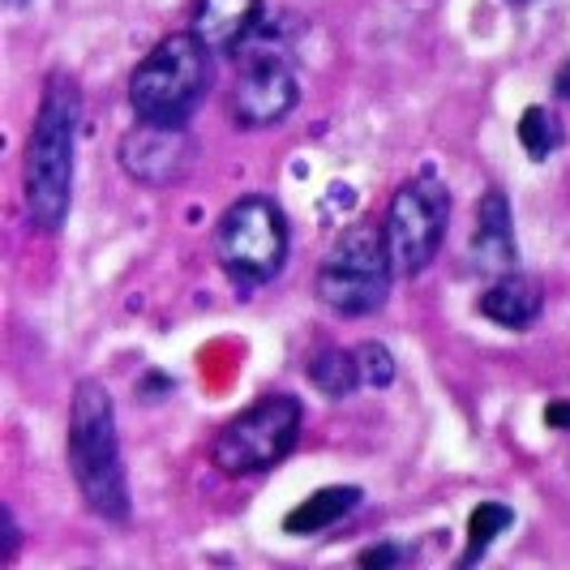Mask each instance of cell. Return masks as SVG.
<instances>
[{
    "label": "cell",
    "instance_id": "44dd1931",
    "mask_svg": "<svg viewBox=\"0 0 570 570\" xmlns=\"http://www.w3.org/2000/svg\"><path fill=\"white\" fill-rule=\"evenodd\" d=\"M553 90H558V99H570V57H567V65L553 73Z\"/></svg>",
    "mask_w": 570,
    "mask_h": 570
},
{
    "label": "cell",
    "instance_id": "7402d4cb",
    "mask_svg": "<svg viewBox=\"0 0 570 570\" xmlns=\"http://www.w3.org/2000/svg\"><path fill=\"white\" fill-rule=\"evenodd\" d=\"M9 4H22V0H9Z\"/></svg>",
    "mask_w": 570,
    "mask_h": 570
},
{
    "label": "cell",
    "instance_id": "d6986e66",
    "mask_svg": "<svg viewBox=\"0 0 570 570\" xmlns=\"http://www.w3.org/2000/svg\"><path fill=\"white\" fill-rule=\"evenodd\" d=\"M0 523H4V549H0V562H13L18 544H22V528L13 519V507H0Z\"/></svg>",
    "mask_w": 570,
    "mask_h": 570
},
{
    "label": "cell",
    "instance_id": "5b68a950",
    "mask_svg": "<svg viewBox=\"0 0 570 570\" xmlns=\"http://www.w3.org/2000/svg\"><path fill=\"white\" fill-rule=\"evenodd\" d=\"M287 245L292 232L284 206L266 194H245L240 202H232L215 224V257L236 287L271 284L284 271Z\"/></svg>",
    "mask_w": 570,
    "mask_h": 570
},
{
    "label": "cell",
    "instance_id": "4fadbf2b",
    "mask_svg": "<svg viewBox=\"0 0 570 570\" xmlns=\"http://www.w3.org/2000/svg\"><path fill=\"white\" fill-rule=\"evenodd\" d=\"M361 502H365V493H361L356 485L317 489V493H309L305 502H296V507L284 514V532L287 537H317V532H326V528L343 523Z\"/></svg>",
    "mask_w": 570,
    "mask_h": 570
},
{
    "label": "cell",
    "instance_id": "52a82bcc",
    "mask_svg": "<svg viewBox=\"0 0 570 570\" xmlns=\"http://www.w3.org/2000/svg\"><path fill=\"white\" fill-rule=\"evenodd\" d=\"M236 82H232V120L240 129H275L301 104V78L279 43H271V27L257 30L236 48Z\"/></svg>",
    "mask_w": 570,
    "mask_h": 570
},
{
    "label": "cell",
    "instance_id": "5bb4252c",
    "mask_svg": "<svg viewBox=\"0 0 570 570\" xmlns=\"http://www.w3.org/2000/svg\"><path fill=\"white\" fill-rule=\"evenodd\" d=\"M305 373H309V382L326 400H347V395H356L365 386L361 365H356V347H317Z\"/></svg>",
    "mask_w": 570,
    "mask_h": 570
},
{
    "label": "cell",
    "instance_id": "6da1fadb",
    "mask_svg": "<svg viewBox=\"0 0 570 570\" xmlns=\"http://www.w3.org/2000/svg\"><path fill=\"white\" fill-rule=\"evenodd\" d=\"M78 129H82V86L69 69H48L39 112H35L27 138V159H22L27 215L35 232H43V236H57L69 219Z\"/></svg>",
    "mask_w": 570,
    "mask_h": 570
},
{
    "label": "cell",
    "instance_id": "277c9868",
    "mask_svg": "<svg viewBox=\"0 0 570 570\" xmlns=\"http://www.w3.org/2000/svg\"><path fill=\"white\" fill-rule=\"evenodd\" d=\"M395 257L386 245V228L370 219L343 228L331 249L317 262L314 292L317 301L335 317H370L386 305L391 284H395Z\"/></svg>",
    "mask_w": 570,
    "mask_h": 570
},
{
    "label": "cell",
    "instance_id": "7a4b0ae2",
    "mask_svg": "<svg viewBox=\"0 0 570 570\" xmlns=\"http://www.w3.org/2000/svg\"><path fill=\"white\" fill-rule=\"evenodd\" d=\"M65 459L69 476L82 493L86 511L104 523H129V476L116 433L112 391L99 377H82L69 400V429H65Z\"/></svg>",
    "mask_w": 570,
    "mask_h": 570
},
{
    "label": "cell",
    "instance_id": "ffe728a7",
    "mask_svg": "<svg viewBox=\"0 0 570 570\" xmlns=\"http://www.w3.org/2000/svg\"><path fill=\"white\" fill-rule=\"evenodd\" d=\"M544 425H549V429H570V395L544 407Z\"/></svg>",
    "mask_w": 570,
    "mask_h": 570
},
{
    "label": "cell",
    "instance_id": "8fae6325",
    "mask_svg": "<svg viewBox=\"0 0 570 570\" xmlns=\"http://www.w3.org/2000/svg\"><path fill=\"white\" fill-rule=\"evenodd\" d=\"M476 309H481L489 322L507 326V331H528V326L544 314V287H541V279H532V275H523V271H507V275H498V279L481 292Z\"/></svg>",
    "mask_w": 570,
    "mask_h": 570
},
{
    "label": "cell",
    "instance_id": "3957f363",
    "mask_svg": "<svg viewBox=\"0 0 570 570\" xmlns=\"http://www.w3.org/2000/svg\"><path fill=\"white\" fill-rule=\"evenodd\" d=\"M215 86V52L194 30L164 35L129 78V108L146 125H189Z\"/></svg>",
    "mask_w": 570,
    "mask_h": 570
},
{
    "label": "cell",
    "instance_id": "30bf717a",
    "mask_svg": "<svg viewBox=\"0 0 570 570\" xmlns=\"http://www.w3.org/2000/svg\"><path fill=\"white\" fill-rule=\"evenodd\" d=\"M472 262L481 271L493 275H507L519 271V245H514V219H511V202L507 194L493 185L476 202V215H472Z\"/></svg>",
    "mask_w": 570,
    "mask_h": 570
},
{
    "label": "cell",
    "instance_id": "2e32d148",
    "mask_svg": "<svg viewBox=\"0 0 570 570\" xmlns=\"http://www.w3.org/2000/svg\"><path fill=\"white\" fill-rule=\"evenodd\" d=\"M562 120L549 112V108H541V104H532V108H523V116H519V142H523V150L532 155V159H549L558 146H562Z\"/></svg>",
    "mask_w": 570,
    "mask_h": 570
},
{
    "label": "cell",
    "instance_id": "8992f818",
    "mask_svg": "<svg viewBox=\"0 0 570 570\" xmlns=\"http://www.w3.org/2000/svg\"><path fill=\"white\" fill-rule=\"evenodd\" d=\"M305 425V403L287 391H271L254 400L240 416H232L228 425L219 429L210 459L224 476H257V472H271L279 468L292 451H296V438Z\"/></svg>",
    "mask_w": 570,
    "mask_h": 570
},
{
    "label": "cell",
    "instance_id": "ac0fdd59",
    "mask_svg": "<svg viewBox=\"0 0 570 570\" xmlns=\"http://www.w3.org/2000/svg\"><path fill=\"white\" fill-rule=\"evenodd\" d=\"M403 558H407V549H400V544H373V549H365L356 562H361V567L382 570V567H400Z\"/></svg>",
    "mask_w": 570,
    "mask_h": 570
},
{
    "label": "cell",
    "instance_id": "7c38bea8",
    "mask_svg": "<svg viewBox=\"0 0 570 570\" xmlns=\"http://www.w3.org/2000/svg\"><path fill=\"white\" fill-rule=\"evenodd\" d=\"M262 22V0H198L194 4V35L219 57L236 52Z\"/></svg>",
    "mask_w": 570,
    "mask_h": 570
},
{
    "label": "cell",
    "instance_id": "9c48e42d",
    "mask_svg": "<svg viewBox=\"0 0 570 570\" xmlns=\"http://www.w3.org/2000/svg\"><path fill=\"white\" fill-rule=\"evenodd\" d=\"M116 159H120L129 180H138L146 189H171L189 176L194 159H198V146H194L185 125H146V120H138L116 142Z\"/></svg>",
    "mask_w": 570,
    "mask_h": 570
},
{
    "label": "cell",
    "instance_id": "ba28073f",
    "mask_svg": "<svg viewBox=\"0 0 570 570\" xmlns=\"http://www.w3.org/2000/svg\"><path fill=\"white\" fill-rule=\"evenodd\" d=\"M446 224H451V189L433 171H416L412 180H403L395 198H391L386 224H382L391 257H395V271L400 275H421L442 249Z\"/></svg>",
    "mask_w": 570,
    "mask_h": 570
},
{
    "label": "cell",
    "instance_id": "e0dca14e",
    "mask_svg": "<svg viewBox=\"0 0 570 570\" xmlns=\"http://www.w3.org/2000/svg\"><path fill=\"white\" fill-rule=\"evenodd\" d=\"M356 365H361V382H365L370 391H382V386L395 382V356H391L386 343H377V340L356 343Z\"/></svg>",
    "mask_w": 570,
    "mask_h": 570
},
{
    "label": "cell",
    "instance_id": "9a60e30c",
    "mask_svg": "<svg viewBox=\"0 0 570 570\" xmlns=\"http://www.w3.org/2000/svg\"><path fill=\"white\" fill-rule=\"evenodd\" d=\"M511 523H514L511 507H502V502H481L476 511L468 514V549H463L459 567H472V562H481V558L489 553V544H493V537H502Z\"/></svg>",
    "mask_w": 570,
    "mask_h": 570
}]
</instances>
